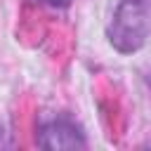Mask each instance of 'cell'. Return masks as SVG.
<instances>
[{
  "instance_id": "2",
  "label": "cell",
  "mask_w": 151,
  "mask_h": 151,
  "mask_svg": "<svg viewBox=\"0 0 151 151\" xmlns=\"http://www.w3.org/2000/svg\"><path fill=\"white\" fill-rule=\"evenodd\" d=\"M87 144L83 127L66 113H57L38 125V146L57 151V149H83Z\"/></svg>"
},
{
  "instance_id": "4",
  "label": "cell",
  "mask_w": 151,
  "mask_h": 151,
  "mask_svg": "<svg viewBox=\"0 0 151 151\" xmlns=\"http://www.w3.org/2000/svg\"><path fill=\"white\" fill-rule=\"evenodd\" d=\"M146 85L151 87V71H149V76H146Z\"/></svg>"
},
{
  "instance_id": "3",
  "label": "cell",
  "mask_w": 151,
  "mask_h": 151,
  "mask_svg": "<svg viewBox=\"0 0 151 151\" xmlns=\"http://www.w3.org/2000/svg\"><path fill=\"white\" fill-rule=\"evenodd\" d=\"M40 2H45V5H50V7H57V9H64V7H68L73 0H40Z\"/></svg>"
},
{
  "instance_id": "1",
  "label": "cell",
  "mask_w": 151,
  "mask_h": 151,
  "mask_svg": "<svg viewBox=\"0 0 151 151\" xmlns=\"http://www.w3.org/2000/svg\"><path fill=\"white\" fill-rule=\"evenodd\" d=\"M151 35V0H118L106 26V38L120 54L144 47Z\"/></svg>"
}]
</instances>
